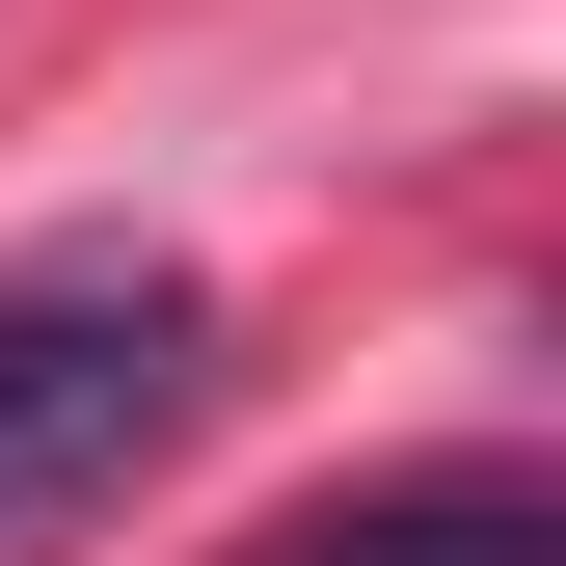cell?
<instances>
[{
  "instance_id": "6da1fadb",
  "label": "cell",
  "mask_w": 566,
  "mask_h": 566,
  "mask_svg": "<svg viewBox=\"0 0 566 566\" xmlns=\"http://www.w3.org/2000/svg\"><path fill=\"white\" fill-rule=\"evenodd\" d=\"M189 378H217V297H189V270H135V243L0 270V539L108 513V485L189 432Z\"/></svg>"
},
{
  "instance_id": "7a4b0ae2",
  "label": "cell",
  "mask_w": 566,
  "mask_h": 566,
  "mask_svg": "<svg viewBox=\"0 0 566 566\" xmlns=\"http://www.w3.org/2000/svg\"><path fill=\"white\" fill-rule=\"evenodd\" d=\"M243 566H566V485H539V459H432V485H324V513H270Z\"/></svg>"
}]
</instances>
